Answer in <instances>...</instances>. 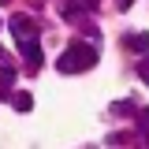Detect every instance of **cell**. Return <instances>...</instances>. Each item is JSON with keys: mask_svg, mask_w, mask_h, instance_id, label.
Instances as JSON below:
<instances>
[{"mask_svg": "<svg viewBox=\"0 0 149 149\" xmlns=\"http://www.w3.org/2000/svg\"><path fill=\"white\" fill-rule=\"evenodd\" d=\"M93 63H97V45H86V41H74V45H67V52L56 60V67H60L63 74L90 71Z\"/></svg>", "mask_w": 149, "mask_h": 149, "instance_id": "1", "label": "cell"}, {"mask_svg": "<svg viewBox=\"0 0 149 149\" xmlns=\"http://www.w3.org/2000/svg\"><path fill=\"white\" fill-rule=\"evenodd\" d=\"M11 34L22 41V37H37V26H34V19L30 15H15L11 19Z\"/></svg>", "mask_w": 149, "mask_h": 149, "instance_id": "2", "label": "cell"}, {"mask_svg": "<svg viewBox=\"0 0 149 149\" xmlns=\"http://www.w3.org/2000/svg\"><path fill=\"white\" fill-rule=\"evenodd\" d=\"M22 56H26V63H34V67H41V45H37V37H22Z\"/></svg>", "mask_w": 149, "mask_h": 149, "instance_id": "3", "label": "cell"}, {"mask_svg": "<svg viewBox=\"0 0 149 149\" xmlns=\"http://www.w3.org/2000/svg\"><path fill=\"white\" fill-rule=\"evenodd\" d=\"M60 11H63V19H74L78 11H86V4H82V0H63V8H60Z\"/></svg>", "mask_w": 149, "mask_h": 149, "instance_id": "4", "label": "cell"}, {"mask_svg": "<svg viewBox=\"0 0 149 149\" xmlns=\"http://www.w3.org/2000/svg\"><path fill=\"white\" fill-rule=\"evenodd\" d=\"M15 108L19 112H30L34 108V97H30V93H15Z\"/></svg>", "mask_w": 149, "mask_h": 149, "instance_id": "5", "label": "cell"}, {"mask_svg": "<svg viewBox=\"0 0 149 149\" xmlns=\"http://www.w3.org/2000/svg\"><path fill=\"white\" fill-rule=\"evenodd\" d=\"M127 45L134 49V52H146V45H149V34H134V37L127 41Z\"/></svg>", "mask_w": 149, "mask_h": 149, "instance_id": "6", "label": "cell"}, {"mask_svg": "<svg viewBox=\"0 0 149 149\" xmlns=\"http://www.w3.org/2000/svg\"><path fill=\"white\" fill-rule=\"evenodd\" d=\"M138 74H142V78H146V82H149V56H146V60H142V63H138Z\"/></svg>", "mask_w": 149, "mask_h": 149, "instance_id": "7", "label": "cell"}, {"mask_svg": "<svg viewBox=\"0 0 149 149\" xmlns=\"http://www.w3.org/2000/svg\"><path fill=\"white\" fill-rule=\"evenodd\" d=\"M142 138H146V142H149V112H146V116H142Z\"/></svg>", "mask_w": 149, "mask_h": 149, "instance_id": "8", "label": "cell"}, {"mask_svg": "<svg viewBox=\"0 0 149 149\" xmlns=\"http://www.w3.org/2000/svg\"><path fill=\"white\" fill-rule=\"evenodd\" d=\"M0 63H4V52H0Z\"/></svg>", "mask_w": 149, "mask_h": 149, "instance_id": "9", "label": "cell"}]
</instances>
